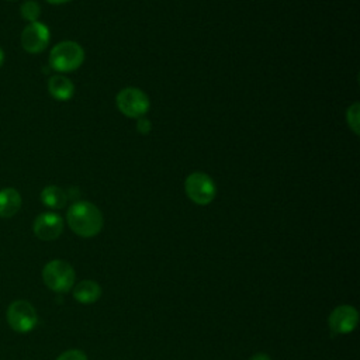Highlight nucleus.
I'll return each mask as SVG.
<instances>
[{"label":"nucleus","instance_id":"1","mask_svg":"<svg viewBox=\"0 0 360 360\" xmlns=\"http://www.w3.org/2000/svg\"><path fill=\"white\" fill-rule=\"evenodd\" d=\"M69 228L82 238L96 236L104 225L101 211L90 201H76L66 212Z\"/></svg>","mask_w":360,"mask_h":360},{"label":"nucleus","instance_id":"8","mask_svg":"<svg viewBox=\"0 0 360 360\" xmlns=\"http://www.w3.org/2000/svg\"><path fill=\"white\" fill-rule=\"evenodd\" d=\"M32 231L41 240H55L63 232V219L56 212H42L34 219Z\"/></svg>","mask_w":360,"mask_h":360},{"label":"nucleus","instance_id":"6","mask_svg":"<svg viewBox=\"0 0 360 360\" xmlns=\"http://www.w3.org/2000/svg\"><path fill=\"white\" fill-rule=\"evenodd\" d=\"M6 318L8 326L18 333L31 332L38 323V314L35 308L25 300L13 301L7 308Z\"/></svg>","mask_w":360,"mask_h":360},{"label":"nucleus","instance_id":"3","mask_svg":"<svg viewBox=\"0 0 360 360\" xmlns=\"http://www.w3.org/2000/svg\"><path fill=\"white\" fill-rule=\"evenodd\" d=\"M42 280L51 291L65 294L73 288L76 280L75 269L65 260H51L42 269Z\"/></svg>","mask_w":360,"mask_h":360},{"label":"nucleus","instance_id":"17","mask_svg":"<svg viewBox=\"0 0 360 360\" xmlns=\"http://www.w3.org/2000/svg\"><path fill=\"white\" fill-rule=\"evenodd\" d=\"M136 129H138L139 134L146 135V134H149L150 129H152V122H150L148 118L141 117V118L136 120Z\"/></svg>","mask_w":360,"mask_h":360},{"label":"nucleus","instance_id":"21","mask_svg":"<svg viewBox=\"0 0 360 360\" xmlns=\"http://www.w3.org/2000/svg\"><path fill=\"white\" fill-rule=\"evenodd\" d=\"M7 1H14V0H7Z\"/></svg>","mask_w":360,"mask_h":360},{"label":"nucleus","instance_id":"2","mask_svg":"<svg viewBox=\"0 0 360 360\" xmlns=\"http://www.w3.org/2000/svg\"><path fill=\"white\" fill-rule=\"evenodd\" d=\"M84 62V49L75 41H60L49 52V66L58 73L79 69Z\"/></svg>","mask_w":360,"mask_h":360},{"label":"nucleus","instance_id":"13","mask_svg":"<svg viewBox=\"0 0 360 360\" xmlns=\"http://www.w3.org/2000/svg\"><path fill=\"white\" fill-rule=\"evenodd\" d=\"M41 202L51 210H60L68 202V194L58 186H46L39 194Z\"/></svg>","mask_w":360,"mask_h":360},{"label":"nucleus","instance_id":"10","mask_svg":"<svg viewBox=\"0 0 360 360\" xmlns=\"http://www.w3.org/2000/svg\"><path fill=\"white\" fill-rule=\"evenodd\" d=\"M48 91L55 100L68 101L75 94V84L65 75H53L48 80Z\"/></svg>","mask_w":360,"mask_h":360},{"label":"nucleus","instance_id":"15","mask_svg":"<svg viewBox=\"0 0 360 360\" xmlns=\"http://www.w3.org/2000/svg\"><path fill=\"white\" fill-rule=\"evenodd\" d=\"M346 122L356 135L360 134V103L354 101L346 110Z\"/></svg>","mask_w":360,"mask_h":360},{"label":"nucleus","instance_id":"9","mask_svg":"<svg viewBox=\"0 0 360 360\" xmlns=\"http://www.w3.org/2000/svg\"><path fill=\"white\" fill-rule=\"evenodd\" d=\"M359 312L352 305H339L329 315V328L333 333L346 335L356 329Z\"/></svg>","mask_w":360,"mask_h":360},{"label":"nucleus","instance_id":"16","mask_svg":"<svg viewBox=\"0 0 360 360\" xmlns=\"http://www.w3.org/2000/svg\"><path fill=\"white\" fill-rule=\"evenodd\" d=\"M56 360H89V359L84 354V352H82L79 349H70V350H66L62 354H59Z\"/></svg>","mask_w":360,"mask_h":360},{"label":"nucleus","instance_id":"20","mask_svg":"<svg viewBox=\"0 0 360 360\" xmlns=\"http://www.w3.org/2000/svg\"><path fill=\"white\" fill-rule=\"evenodd\" d=\"M4 59H6V55H4V51L0 48V68L3 66V63H4Z\"/></svg>","mask_w":360,"mask_h":360},{"label":"nucleus","instance_id":"5","mask_svg":"<svg viewBox=\"0 0 360 360\" xmlns=\"http://www.w3.org/2000/svg\"><path fill=\"white\" fill-rule=\"evenodd\" d=\"M115 103L121 114L128 118H141L149 111V98L146 93L136 87H125L115 96Z\"/></svg>","mask_w":360,"mask_h":360},{"label":"nucleus","instance_id":"11","mask_svg":"<svg viewBox=\"0 0 360 360\" xmlns=\"http://www.w3.org/2000/svg\"><path fill=\"white\" fill-rule=\"evenodd\" d=\"M21 194L13 187H4L0 190V218H11L21 208Z\"/></svg>","mask_w":360,"mask_h":360},{"label":"nucleus","instance_id":"7","mask_svg":"<svg viewBox=\"0 0 360 360\" xmlns=\"http://www.w3.org/2000/svg\"><path fill=\"white\" fill-rule=\"evenodd\" d=\"M51 41V31L41 21L28 22L21 32V46L28 53H41Z\"/></svg>","mask_w":360,"mask_h":360},{"label":"nucleus","instance_id":"12","mask_svg":"<svg viewBox=\"0 0 360 360\" xmlns=\"http://www.w3.org/2000/svg\"><path fill=\"white\" fill-rule=\"evenodd\" d=\"M101 287L93 280H83L73 287V298L84 305L96 302L101 297Z\"/></svg>","mask_w":360,"mask_h":360},{"label":"nucleus","instance_id":"18","mask_svg":"<svg viewBox=\"0 0 360 360\" xmlns=\"http://www.w3.org/2000/svg\"><path fill=\"white\" fill-rule=\"evenodd\" d=\"M249 360H271V359H270V356L266 354V353H256V354H253Z\"/></svg>","mask_w":360,"mask_h":360},{"label":"nucleus","instance_id":"14","mask_svg":"<svg viewBox=\"0 0 360 360\" xmlns=\"http://www.w3.org/2000/svg\"><path fill=\"white\" fill-rule=\"evenodd\" d=\"M20 15L27 22L38 21V18L41 15V6H39V3L35 1V0H25L20 6Z\"/></svg>","mask_w":360,"mask_h":360},{"label":"nucleus","instance_id":"4","mask_svg":"<svg viewBox=\"0 0 360 360\" xmlns=\"http://www.w3.org/2000/svg\"><path fill=\"white\" fill-rule=\"evenodd\" d=\"M186 195L197 205H208L217 195L214 180L204 172H193L184 180Z\"/></svg>","mask_w":360,"mask_h":360},{"label":"nucleus","instance_id":"19","mask_svg":"<svg viewBox=\"0 0 360 360\" xmlns=\"http://www.w3.org/2000/svg\"><path fill=\"white\" fill-rule=\"evenodd\" d=\"M45 1L49 3V4H63V3H68L70 0H45Z\"/></svg>","mask_w":360,"mask_h":360}]
</instances>
